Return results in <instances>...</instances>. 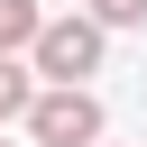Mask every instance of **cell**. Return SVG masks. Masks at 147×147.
Instances as JSON below:
<instances>
[{"label":"cell","mask_w":147,"mask_h":147,"mask_svg":"<svg viewBox=\"0 0 147 147\" xmlns=\"http://www.w3.org/2000/svg\"><path fill=\"white\" fill-rule=\"evenodd\" d=\"M101 37H110V28H101L92 9H83V18H46L37 46H28V64H37L46 83H83V74H101Z\"/></svg>","instance_id":"6da1fadb"},{"label":"cell","mask_w":147,"mask_h":147,"mask_svg":"<svg viewBox=\"0 0 147 147\" xmlns=\"http://www.w3.org/2000/svg\"><path fill=\"white\" fill-rule=\"evenodd\" d=\"M28 129H37L46 147H101V101H92L83 83H55V92L28 101Z\"/></svg>","instance_id":"7a4b0ae2"},{"label":"cell","mask_w":147,"mask_h":147,"mask_svg":"<svg viewBox=\"0 0 147 147\" xmlns=\"http://www.w3.org/2000/svg\"><path fill=\"white\" fill-rule=\"evenodd\" d=\"M28 101H37V64L0 55V119H28Z\"/></svg>","instance_id":"3957f363"},{"label":"cell","mask_w":147,"mask_h":147,"mask_svg":"<svg viewBox=\"0 0 147 147\" xmlns=\"http://www.w3.org/2000/svg\"><path fill=\"white\" fill-rule=\"evenodd\" d=\"M37 28H46V9H37V0H0V55L37 46Z\"/></svg>","instance_id":"277c9868"},{"label":"cell","mask_w":147,"mask_h":147,"mask_svg":"<svg viewBox=\"0 0 147 147\" xmlns=\"http://www.w3.org/2000/svg\"><path fill=\"white\" fill-rule=\"evenodd\" d=\"M101 28H147V0H92Z\"/></svg>","instance_id":"5b68a950"}]
</instances>
